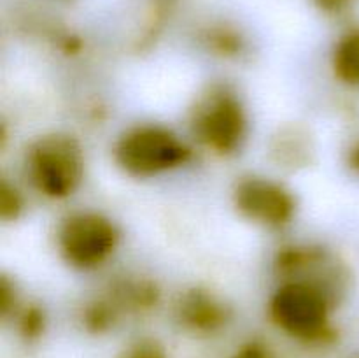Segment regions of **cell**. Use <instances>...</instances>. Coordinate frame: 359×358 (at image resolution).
Wrapping results in <instances>:
<instances>
[{
	"label": "cell",
	"instance_id": "cell-1",
	"mask_svg": "<svg viewBox=\"0 0 359 358\" xmlns=\"http://www.w3.org/2000/svg\"><path fill=\"white\" fill-rule=\"evenodd\" d=\"M277 326L302 340H321L330 333V300L326 291L311 281L283 284L270 302Z\"/></svg>",
	"mask_w": 359,
	"mask_h": 358
},
{
	"label": "cell",
	"instance_id": "cell-2",
	"mask_svg": "<svg viewBox=\"0 0 359 358\" xmlns=\"http://www.w3.org/2000/svg\"><path fill=\"white\" fill-rule=\"evenodd\" d=\"M27 172L32 185L51 199L69 197L83 178L81 147L69 135H49L30 147Z\"/></svg>",
	"mask_w": 359,
	"mask_h": 358
},
{
	"label": "cell",
	"instance_id": "cell-3",
	"mask_svg": "<svg viewBox=\"0 0 359 358\" xmlns=\"http://www.w3.org/2000/svg\"><path fill=\"white\" fill-rule=\"evenodd\" d=\"M189 150L161 126H139L119 139L116 160L128 174L149 178L186 164Z\"/></svg>",
	"mask_w": 359,
	"mask_h": 358
},
{
	"label": "cell",
	"instance_id": "cell-4",
	"mask_svg": "<svg viewBox=\"0 0 359 358\" xmlns=\"http://www.w3.org/2000/svg\"><path fill=\"white\" fill-rule=\"evenodd\" d=\"M118 232L107 218L97 213H77L63 221L58 246L63 258L79 269L104 263L116 248Z\"/></svg>",
	"mask_w": 359,
	"mask_h": 358
},
{
	"label": "cell",
	"instance_id": "cell-5",
	"mask_svg": "<svg viewBox=\"0 0 359 358\" xmlns=\"http://www.w3.org/2000/svg\"><path fill=\"white\" fill-rule=\"evenodd\" d=\"M193 130L209 150L231 153L245 135L244 109L233 95L224 91L210 95L195 111Z\"/></svg>",
	"mask_w": 359,
	"mask_h": 358
},
{
	"label": "cell",
	"instance_id": "cell-6",
	"mask_svg": "<svg viewBox=\"0 0 359 358\" xmlns=\"http://www.w3.org/2000/svg\"><path fill=\"white\" fill-rule=\"evenodd\" d=\"M235 204L249 220L269 227H283L294 213L291 193L277 183L262 178H249L238 183Z\"/></svg>",
	"mask_w": 359,
	"mask_h": 358
},
{
	"label": "cell",
	"instance_id": "cell-7",
	"mask_svg": "<svg viewBox=\"0 0 359 358\" xmlns=\"http://www.w3.org/2000/svg\"><path fill=\"white\" fill-rule=\"evenodd\" d=\"M177 311L181 321L198 332H214L226 321L223 304L200 290L188 291L179 302Z\"/></svg>",
	"mask_w": 359,
	"mask_h": 358
},
{
	"label": "cell",
	"instance_id": "cell-8",
	"mask_svg": "<svg viewBox=\"0 0 359 358\" xmlns=\"http://www.w3.org/2000/svg\"><path fill=\"white\" fill-rule=\"evenodd\" d=\"M333 70L340 81L359 86V30L339 42L333 53Z\"/></svg>",
	"mask_w": 359,
	"mask_h": 358
},
{
	"label": "cell",
	"instance_id": "cell-9",
	"mask_svg": "<svg viewBox=\"0 0 359 358\" xmlns=\"http://www.w3.org/2000/svg\"><path fill=\"white\" fill-rule=\"evenodd\" d=\"M84 321H86L90 330H93V332H102V330L109 329V325H111L112 312L111 309L105 307V304H95L86 311Z\"/></svg>",
	"mask_w": 359,
	"mask_h": 358
},
{
	"label": "cell",
	"instance_id": "cell-10",
	"mask_svg": "<svg viewBox=\"0 0 359 358\" xmlns=\"http://www.w3.org/2000/svg\"><path fill=\"white\" fill-rule=\"evenodd\" d=\"M20 207H21V202H20V197H18V192L16 190L9 188V186L4 183L2 190H0V211H2V216L4 218L16 216Z\"/></svg>",
	"mask_w": 359,
	"mask_h": 358
},
{
	"label": "cell",
	"instance_id": "cell-11",
	"mask_svg": "<svg viewBox=\"0 0 359 358\" xmlns=\"http://www.w3.org/2000/svg\"><path fill=\"white\" fill-rule=\"evenodd\" d=\"M42 316L37 309H32V311H27V314L21 319V330L27 337H35L41 333L42 330Z\"/></svg>",
	"mask_w": 359,
	"mask_h": 358
},
{
	"label": "cell",
	"instance_id": "cell-12",
	"mask_svg": "<svg viewBox=\"0 0 359 358\" xmlns=\"http://www.w3.org/2000/svg\"><path fill=\"white\" fill-rule=\"evenodd\" d=\"M123 358H165L160 347L151 343H140L126 351Z\"/></svg>",
	"mask_w": 359,
	"mask_h": 358
},
{
	"label": "cell",
	"instance_id": "cell-13",
	"mask_svg": "<svg viewBox=\"0 0 359 358\" xmlns=\"http://www.w3.org/2000/svg\"><path fill=\"white\" fill-rule=\"evenodd\" d=\"M233 358H273L269 347L262 343H248L235 353Z\"/></svg>",
	"mask_w": 359,
	"mask_h": 358
},
{
	"label": "cell",
	"instance_id": "cell-14",
	"mask_svg": "<svg viewBox=\"0 0 359 358\" xmlns=\"http://www.w3.org/2000/svg\"><path fill=\"white\" fill-rule=\"evenodd\" d=\"M318 4L323 7V9L337 11V9H340L342 6H346L347 0H318Z\"/></svg>",
	"mask_w": 359,
	"mask_h": 358
},
{
	"label": "cell",
	"instance_id": "cell-15",
	"mask_svg": "<svg viewBox=\"0 0 359 358\" xmlns=\"http://www.w3.org/2000/svg\"><path fill=\"white\" fill-rule=\"evenodd\" d=\"M351 165H353L356 171H359V144L354 147L353 153H351Z\"/></svg>",
	"mask_w": 359,
	"mask_h": 358
}]
</instances>
